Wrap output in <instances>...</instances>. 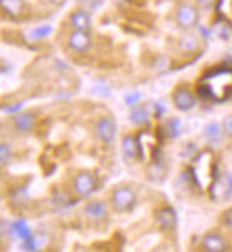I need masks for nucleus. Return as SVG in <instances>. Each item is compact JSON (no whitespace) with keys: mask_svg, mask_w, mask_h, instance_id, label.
<instances>
[{"mask_svg":"<svg viewBox=\"0 0 232 252\" xmlns=\"http://www.w3.org/2000/svg\"><path fill=\"white\" fill-rule=\"evenodd\" d=\"M121 148H123L124 156L127 158L134 159L140 157V151H138V143H137V137L133 135H125L121 141Z\"/></svg>","mask_w":232,"mask_h":252,"instance_id":"nucleus-16","label":"nucleus"},{"mask_svg":"<svg viewBox=\"0 0 232 252\" xmlns=\"http://www.w3.org/2000/svg\"><path fill=\"white\" fill-rule=\"evenodd\" d=\"M140 97H141V94L140 93L128 94V95L125 97V103H127L128 106H133V104H136L137 101L140 100Z\"/></svg>","mask_w":232,"mask_h":252,"instance_id":"nucleus-26","label":"nucleus"},{"mask_svg":"<svg viewBox=\"0 0 232 252\" xmlns=\"http://www.w3.org/2000/svg\"><path fill=\"white\" fill-rule=\"evenodd\" d=\"M50 33H52V27L43 26L40 27V29H36V30L31 33V37H33V39H43V37H47Z\"/></svg>","mask_w":232,"mask_h":252,"instance_id":"nucleus-25","label":"nucleus"},{"mask_svg":"<svg viewBox=\"0 0 232 252\" xmlns=\"http://www.w3.org/2000/svg\"><path fill=\"white\" fill-rule=\"evenodd\" d=\"M12 232H13L14 237L23 239V241H28L31 237V232H30V228L25 221H16L12 225Z\"/></svg>","mask_w":232,"mask_h":252,"instance_id":"nucleus-19","label":"nucleus"},{"mask_svg":"<svg viewBox=\"0 0 232 252\" xmlns=\"http://www.w3.org/2000/svg\"><path fill=\"white\" fill-rule=\"evenodd\" d=\"M94 134L96 137L103 141V143H111L114 141L116 138V134H117V126L116 123L109 117H103L96 123V127H94Z\"/></svg>","mask_w":232,"mask_h":252,"instance_id":"nucleus-7","label":"nucleus"},{"mask_svg":"<svg viewBox=\"0 0 232 252\" xmlns=\"http://www.w3.org/2000/svg\"><path fill=\"white\" fill-rule=\"evenodd\" d=\"M13 121L14 127L20 133H29L34 126V116L31 113H16Z\"/></svg>","mask_w":232,"mask_h":252,"instance_id":"nucleus-15","label":"nucleus"},{"mask_svg":"<svg viewBox=\"0 0 232 252\" xmlns=\"http://www.w3.org/2000/svg\"><path fill=\"white\" fill-rule=\"evenodd\" d=\"M205 137H206V140H208L209 143H212V144L219 143L221 138H222V131H221L219 124H217V123L208 124V126L205 127Z\"/></svg>","mask_w":232,"mask_h":252,"instance_id":"nucleus-18","label":"nucleus"},{"mask_svg":"<svg viewBox=\"0 0 232 252\" xmlns=\"http://www.w3.org/2000/svg\"><path fill=\"white\" fill-rule=\"evenodd\" d=\"M150 119V114H148V111L145 110V108H143V107H136L133 111H131V114H130V120L137 124V126H143V124H145L147 121Z\"/></svg>","mask_w":232,"mask_h":252,"instance_id":"nucleus-21","label":"nucleus"},{"mask_svg":"<svg viewBox=\"0 0 232 252\" xmlns=\"http://www.w3.org/2000/svg\"><path fill=\"white\" fill-rule=\"evenodd\" d=\"M111 202L116 211L118 213H128L136 205V192L131 187L120 186L113 191Z\"/></svg>","mask_w":232,"mask_h":252,"instance_id":"nucleus-3","label":"nucleus"},{"mask_svg":"<svg viewBox=\"0 0 232 252\" xmlns=\"http://www.w3.org/2000/svg\"><path fill=\"white\" fill-rule=\"evenodd\" d=\"M224 130L228 135H232V116H228L224 120Z\"/></svg>","mask_w":232,"mask_h":252,"instance_id":"nucleus-27","label":"nucleus"},{"mask_svg":"<svg viewBox=\"0 0 232 252\" xmlns=\"http://www.w3.org/2000/svg\"><path fill=\"white\" fill-rule=\"evenodd\" d=\"M148 173H150L151 180H163L165 175V170L164 167L160 164V162H152L148 168Z\"/></svg>","mask_w":232,"mask_h":252,"instance_id":"nucleus-22","label":"nucleus"},{"mask_svg":"<svg viewBox=\"0 0 232 252\" xmlns=\"http://www.w3.org/2000/svg\"><path fill=\"white\" fill-rule=\"evenodd\" d=\"M173 100H174L175 107L181 111H188L195 106V97L187 89H178L173 95Z\"/></svg>","mask_w":232,"mask_h":252,"instance_id":"nucleus-12","label":"nucleus"},{"mask_svg":"<svg viewBox=\"0 0 232 252\" xmlns=\"http://www.w3.org/2000/svg\"><path fill=\"white\" fill-rule=\"evenodd\" d=\"M91 34L86 30H74L68 37V47L76 53H86L91 49Z\"/></svg>","mask_w":232,"mask_h":252,"instance_id":"nucleus-6","label":"nucleus"},{"mask_svg":"<svg viewBox=\"0 0 232 252\" xmlns=\"http://www.w3.org/2000/svg\"><path fill=\"white\" fill-rule=\"evenodd\" d=\"M200 93L214 101H225L232 95V68L219 67L206 73L200 81Z\"/></svg>","mask_w":232,"mask_h":252,"instance_id":"nucleus-1","label":"nucleus"},{"mask_svg":"<svg viewBox=\"0 0 232 252\" xmlns=\"http://www.w3.org/2000/svg\"><path fill=\"white\" fill-rule=\"evenodd\" d=\"M70 25L74 30H86V32H90L91 29V17L87 10L84 9H79L76 12L70 14Z\"/></svg>","mask_w":232,"mask_h":252,"instance_id":"nucleus-11","label":"nucleus"},{"mask_svg":"<svg viewBox=\"0 0 232 252\" xmlns=\"http://www.w3.org/2000/svg\"><path fill=\"white\" fill-rule=\"evenodd\" d=\"M224 224L232 229V208L227 210V211L224 213Z\"/></svg>","mask_w":232,"mask_h":252,"instance_id":"nucleus-28","label":"nucleus"},{"mask_svg":"<svg viewBox=\"0 0 232 252\" xmlns=\"http://www.w3.org/2000/svg\"><path fill=\"white\" fill-rule=\"evenodd\" d=\"M157 221H158V224L161 225L163 229H165V231H173L177 226V215H175L173 208L165 207L163 210H160L158 214H157Z\"/></svg>","mask_w":232,"mask_h":252,"instance_id":"nucleus-14","label":"nucleus"},{"mask_svg":"<svg viewBox=\"0 0 232 252\" xmlns=\"http://www.w3.org/2000/svg\"><path fill=\"white\" fill-rule=\"evenodd\" d=\"M230 187H231V189H232V175L230 177Z\"/></svg>","mask_w":232,"mask_h":252,"instance_id":"nucleus-30","label":"nucleus"},{"mask_svg":"<svg viewBox=\"0 0 232 252\" xmlns=\"http://www.w3.org/2000/svg\"><path fill=\"white\" fill-rule=\"evenodd\" d=\"M137 143H138V151L141 159H150L154 157L157 150V140L152 134L148 131L140 133L137 137Z\"/></svg>","mask_w":232,"mask_h":252,"instance_id":"nucleus-8","label":"nucleus"},{"mask_svg":"<svg viewBox=\"0 0 232 252\" xmlns=\"http://www.w3.org/2000/svg\"><path fill=\"white\" fill-rule=\"evenodd\" d=\"M197 44H198V41L197 39L192 36V34H185L181 41H179V46H181V49H184L185 52H192V50H195L197 49Z\"/></svg>","mask_w":232,"mask_h":252,"instance_id":"nucleus-23","label":"nucleus"},{"mask_svg":"<svg viewBox=\"0 0 232 252\" xmlns=\"http://www.w3.org/2000/svg\"><path fill=\"white\" fill-rule=\"evenodd\" d=\"M217 13L224 22L232 25V0H218Z\"/></svg>","mask_w":232,"mask_h":252,"instance_id":"nucleus-17","label":"nucleus"},{"mask_svg":"<svg viewBox=\"0 0 232 252\" xmlns=\"http://www.w3.org/2000/svg\"><path fill=\"white\" fill-rule=\"evenodd\" d=\"M164 133L170 138H177L181 133V121L178 119H170L164 126Z\"/></svg>","mask_w":232,"mask_h":252,"instance_id":"nucleus-20","label":"nucleus"},{"mask_svg":"<svg viewBox=\"0 0 232 252\" xmlns=\"http://www.w3.org/2000/svg\"><path fill=\"white\" fill-rule=\"evenodd\" d=\"M203 248L208 252H221L225 251L227 248V241L219 234H208L203 239Z\"/></svg>","mask_w":232,"mask_h":252,"instance_id":"nucleus-13","label":"nucleus"},{"mask_svg":"<svg viewBox=\"0 0 232 252\" xmlns=\"http://www.w3.org/2000/svg\"><path fill=\"white\" fill-rule=\"evenodd\" d=\"M198 20H200V13L194 6L188 4V3H182L177 7L175 22L181 29H184V30L192 29L198 25Z\"/></svg>","mask_w":232,"mask_h":252,"instance_id":"nucleus-4","label":"nucleus"},{"mask_svg":"<svg viewBox=\"0 0 232 252\" xmlns=\"http://www.w3.org/2000/svg\"><path fill=\"white\" fill-rule=\"evenodd\" d=\"M0 9L12 19H20L28 12L25 0H0Z\"/></svg>","mask_w":232,"mask_h":252,"instance_id":"nucleus-9","label":"nucleus"},{"mask_svg":"<svg viewBox=\"0 0 232 252\" xmlns=\"http://www.w3.org/2000/svg\"><path fill=\"white\" fill-rule=\"evenodd\" d=\"M191 177L195 186L198 187L201 191H208L211 189L214 183L217 181V164H215V157L209 150L201 151L191 164Z\"/></svg>","mask_w":232,"mask_h":252,"instance_id":"nucleus-2","label":"nucleus"},{"mask_svg":"<svg viewBox=\"0 0 232 252\" xmlns=\"http://www.w3.org/2000/svg\"><path fill=\"white\" fill-rule=\"evenodd\" d=\"M97 188V177L91 171H80L74 177V189L80 197L91 195Z\"/></svg>","mask_w":232,"mask_h":252,"instance_id":"nucleus-5","label":"nucleus"},{"mask_svg":"<svg viewBox=\"0 0 232 252\" xmlns=\"http://www.w3.org/2000/svg\"><path fill=\"white\" fill-rule=\"evenodd\" d=\"M84 213L88 220L94 222H101L107 218V205L103 201H91L86 205Z\"/></svg>","mask_w":232,"mask_h":252,"instance_id":"nucleus-10","label":"nucleus"},{"mask_svg":"<svg viewBox=\"0 0 232 252\" xmlns=\"http://www.w3.org/2000/svg\"><path fill=\"white\" fill-rule=\"evenodd\" d=\"M12 159V148L9 144H0V165H6Z\"/></svg>","mask_w":232,"mask_h":252,"instance_id":"nucleus-24","label":"nucleus"},{"mask_svg":"<svg viewBox=\"0 0 232 252\" xmlns=\"http://www.w3.org/2000/svg\"><path fill=\"white\" fill-rule=\"evenodd\" d=\"M22 108V104H16V106H10V107H4L3 110L4 111H7V113H10V114H16V113H19V110Z\"/></svg>","mask_w":232,"mask_h":252,"instance_id":"nucleus-29","label":"nucleus"}]
</instances>
